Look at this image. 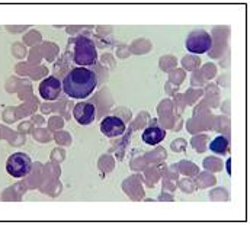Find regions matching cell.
<instances>
[{
	"label": "cell",
	"instance_id": "1",
	"mask_svg": "<svg viewBox=\"0 0 250 225\" xmlns=\"http://www.w3.org/2000/svg\"><path fill=\"white\" fill-rule=\"evenodd\" d=\"M98 84L96 74L84 67L70 70L62 80V89L67 96L73 99H84L92 95Z\"/></svg>",
	"mask_w": 250,
	"mask_h": 225
},
{
	"label": "cell",
	"instance_id": "2",
	"mask_svg": "<svg viewBox=\"0 0 250 225\" xmlns=\"http://www.w3.org/2000/svg\"><path fill=\"white\" fill-rule=\"evenodd\" d=\"M74 62L80 67L93 65L98 60V51L92 40L87 37H79L74 42Z\"/></svg>",
	"mask_w": 250,
	"mask_h": 225
},
{
	"label": "cell",
	"instance_id": "3",
	"mask_svg": "<svg viewBox=\"0 0 250 225\" xmlns=\"http://www.w3.org/2000/svg\"><path fill=\"white\" fill-rule=\"evenodd\" d=\"M185 45H187L188 51L192 54H204V53L209 51V48L212 45V38L208 32L198 29L188 35Z\"/></svg>",
	"mask_w": 250,
	"mask_h": 225
},
{
	"label": "cell",
	"instance_id": "4",
	"mask_svg": "<svg viewBox=\"0 0 250 225\" xmlns=\"http://www.w3.org/2000/svg\"><path fill=\"white\" fill-rule=\"evenodd\" d=\"M32 162L29 159L28 154L25 153H15L7 159L6 163V171L12 176V177H23L31 171Z\"/></svg>",
	"mask_w": 250,
	"mask_h": 225
},
{
	"label": "cell",
	"instance_id": "5",
	"mask_svg": "<svg viewBox=\"0 0 250 225\" xmlns=\"http://www.w3.org/2000/svg\"><path fill=\"white\" fill-rule=\"evenodd\" d=\"M101 131L105 137H109V138L120 137L125 132L124 121L118 116H106L101 122Z\"/></svg>",
	"mask_w": 250,
	"mask_h": 225
},
{
	"label": "cell",
	"instance_id": "6",
	"mask_svg": "<svg viewBox=\"0 0 250 225\" xmlns=\"http://www.w3.org/2000/svg\"><path fill=\"white\" fill-rule=\"evenodd\" d=\"M62 93V83L56 77H48L40 84V95L45 101H56Z\"/></svg>",
	"mask_w": 250,
	"mask_h": 225
},
{
	"label": "cell",
	"instance_id": "7",
	"mask_svg": "<svg viewBox=\"0 0 250 225\" xmlns=\"http://www.w3.org/2000/svg\"><path fill=\"white\" fill-rule=\"evenodd\" d=\"M95 113H96L95 106L92 103H86V102L77 103L73 109V116L80 125L92 123L95 121Z\"/></svg>",
	"mask_w": 250,
	"mask_h": 225
},
{
	"label": "cell",
	"instance_id": "8",
	"mask_svg": "<svg viewBox=\"0 0 250 225\" xmlns=\"http://www.w3.org/2000/svg\"><path fill=\"white\" fill-rule=\"evenodd\" d=\"M166 137V131L160 126H150L143 132V141L148 145H156L162 143Z\"/></svg>",
	"mask_w": 250,
	"mask_h": 225
},
{
	"label": "cell",
	"instance_id": "9",
	"mask_svg": "<svg viewBox=\"0 0 250 225\" xmlns=\"http://www.w3.org/2000/svg\"><path fill=\"white\" fill-rule=\"evenodd\" d=\"M209 148L217 154H224L229 148V140L226 137L220 135L215 140H212V143L209 144Z\"/></svg>",
	"mask_w": 250,
	"mask_h": 225
}]
</instances>
